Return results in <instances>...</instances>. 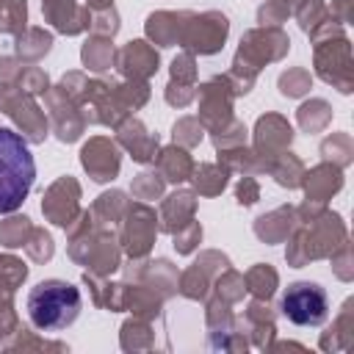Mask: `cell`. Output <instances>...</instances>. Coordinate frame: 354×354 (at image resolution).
<instances>
[{
  "label": "cell",
  "mask_w": 354,
  "mask_h": 354,
  "mask_svg": "<svg viewBox=\"0 0 354 354\" xmlns=\"http://www.w3.org/2000/svg\"><path fill=\"white\" fill-rule=\"evenodd\" d=\"M28 315L36 329H66L80 315V290L64 279H41L28 293Z\"/></svg>",
  "instance_id": "7a4b0ae2"
},
{
  "label": "cell",
  "mask_w": 354,
  "mask_h": 354,
  "mask_svg": "<svg viewBox=\"0 0 354 354\" xmlns=\"http://www.w3.org/2000/svg\"><path fill=\"white\" fill-rule=\"evenodd\" d=\"M282 315L296 326H318L329 313L326 290L315 282H293L282 293Z\"/></svg>",
  "instance_id": "3957f363"
},
{
  "label": "cell",
  "mask_w": 354,
  "mask_h": 354,
  "mask_svg": "<svg viewBox=\"0 0 354 354\" xmlns=\"http://www.w3.org/2000/svg\"><path fill=\"white\" fill-rule=\"evenodd\" d=\"M36 180V160L28 141L0 127V213H14L30 194Z\"/></svg>",
  "instance_id": "6da1fadb"
}]
</instances>
